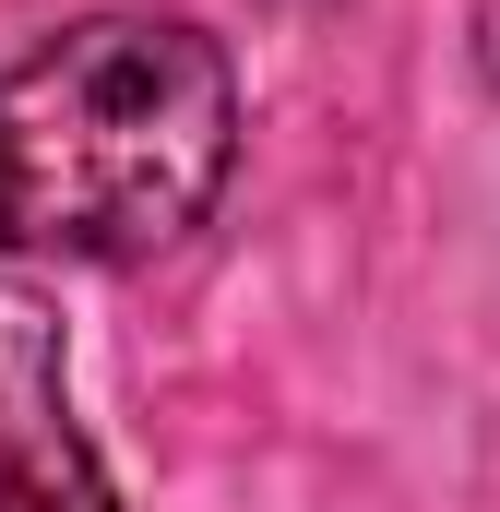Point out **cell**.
Returning a JSON list of instances; mask_svg holds the SVG:
<instances>
[{
	"mask_svg": "<svg viewBox=\"0 0 500 512\" xmlns=\"http://www.w3.org/2000/svg\"><path fill=\"white\" fill-rule=\"evenodd\" d=\"M0 512H120L84 417H72L60 322L24 286H0Z\"/></svg>",
	"mask_w": 500,
	"mask_h": 512,
	"instance_id": "obj_2",
	"label": "cell"
},
{
	"mask_svg": "<svg viewBox=\"0 0 500 512\" xmlns=\"http://www.w3.org/2000/svg\"><path fill=\"white\" fill-rule=\"evenodd\" d=\"M477 60H489V84H500V0L477 12Z\"/></svg>",
	"mask_w": 500,
	"mask_h": 512,
	"instance_id": "obj_3",
	"label": "cell"
},
{
	"mask_svg": "<svg viewBox=\"0 0 500 512\" xmlns=\"http://www.w3.org/2000/svg\"><path fill=\"white\" fill-rule=\"evenodd\" d=\"M239 167V72L179 12H84L0 60V262L179 251Z\"/></svg>",
	"mask_w": 500,
	"mask_h": 512,
	"instance_id": "obj_1",
	"label": "cell"
}]
</instances>
